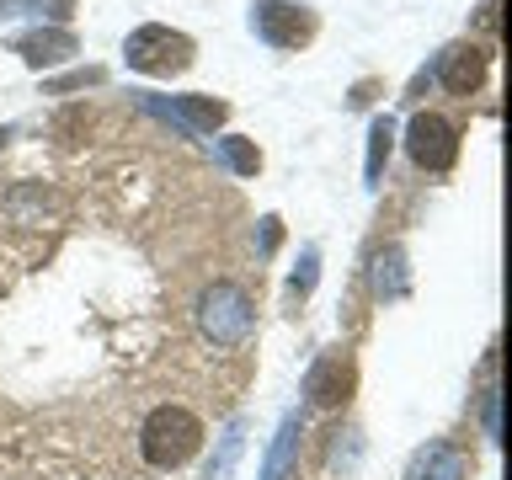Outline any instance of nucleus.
I'll return each instance as SVG.
<instances>
[{
    "label": "nucleus",
    "instance_id": "obj_11",
    "mask_svg": "<svg viewBox=\"0 0 512 480\" xmlns=\"http://www.w3.org/2000/svg\"><path fill=\"white\" fill-rule=\"evenodd\" d=\"M75 48H80V43H75V32H70V27H38V32H27V38H16V54H22L32 70L70 59Z\"/></svg>",
    "mask_w": 512,
    "mask_h": 480
},
{
    "label": "nucleus",
    "instance_id": "obj_20",
    "mask_svg": "<svg viewBox=\"0 0 512 480\" xmlns=\"http://www.w3.org/2000/svg\"><path fill=\"white\" fill-rule=\"evenodd\" d=\"M96 80H102V70H86V75H70V80H59L54 91H70V86H96Z\"/></svg>",
    "mask_w": 512,
    "mask_h": 480
},
{
    "label": "nucleus",
    "instance_id": "obj_13",
    "mask_svg": "<svg viewBox=\"0 0 512 480\" xmlns=\"http://www.w3.org/2000/svg\"><path fill=\"white\" fill-rule=\"evenodd\" d=\"M214 155H219L235 176H256V171H262V150H256V139H246V134L214 139Z\"/></svg>",
    "mask_w": 512,
    "mask_h": 480
},
{
    "label": "nucleus",
    "instance_id": "obj_6",
    "mask_svg": "<svg viewBox=\"0 0 512 480\" xmlns=\"http://www.w3.org/2000/svg\"><path fill=\"white\" fill-rule=\"evenodd\" d=\"M139 102L150 107L155 118L187 128V134H214V128L230 118V107H224L219 96H155V91H139Z\"/></svg>",
    "mask_w": 512,
    "mask_h": 480
},
{
    "label": "nucleus",
    "instance_id": "obj_9",
    "mask_svg": "<svg viewBox=\"0 0 512 480\" xmlns=\"http://www.w3.org/2000/svg\"><path fill=\"white\" fill-rule=\"evenodd\" d=\"M406 480H470V459H464V448L432 438L427 448H416V454H411Z\"/></svg>",
    "mask_w": 512,
    "mask_h": 480
},
{
    "label": "nucleus",
    "instance_id": "obj_17",
    "mask_svg": "<svg viewBox=\"0 0 512 480\" xmlns=\"http://www.w3.org/2000/svg\"><path fill=\"white\" fill-rule=\"evenodd\" d=\"M16 11H32V16H70L64 0H0V16H16Z\"/></svg>",
    "mask_w": 512,
    "mask_h": 480
},
{
    "label": "nucleus",
    "instance_id": "obj_19",
    "mask_svg": "<svg viewBox=\"0 0 512 480\" xmlns=\"http://www.w3.org/2000/svg\"><path fill=\"white\" fill-rule=\"evenodd\" d=\"M278 235H283V230H278V219L267 214V219H262V235H256V246H262V256L278 251Z\"/></svg>",
    "mask_w": 512,
    "mask_h": 480
},
{
    "label": "nucleus",
    "instance_id": "obj_2",
    "mask_svg": "<svg viewBox=\"0 0 512 480\" xmlns=\"http://www.w3.org/2000/svg\"><path fill=\"white\" fill-rule=\"evenodd\" d=\"M123 59H128V70H139V75H182V70H192V59H198V43L176 27L150 22V27L128 32Z\"/></svg>",
    "mask_w": 512,
    "mask_h": 480
},
{
    "label": "nucleus",
    "instance_id": "obj_18",
    "mask_svg": "<svg viewBox=\"0 0 512 480\" xmlns=\"http://www.w3.org/2000/svg\"><path fill=\"white\" fill-rule=\"evenodd\" d=\"M486 438L502 443V390H496V384L486 390Z\"/></svg>",
    "mask_w": 512,
    "mask_h": 480
},
{
    "label": "nucleus",
    "instance_id": "obj_5",
    "mask_svg": "<svg viewBox=\"0 0 512 480\" xmlns=\"http://www.w3.org/2000/svg\"><path fill=\"white\" fill-rule=\"evenodd\" d=\"M251 27L267 48H299V43L315 38V16L304 6H294V0H256Z\"/></svg>",
    "mask_w": 512,
    "mask_h": 480
},
{
    "label": "nucleus",
    "instance_id": "obj_10",
    "mask_svg": "<svg viewBox=\"0 0 512 480\" xmlns=\"http://www.w3.org/2000/svg\"><path fill=\"white\" fill-rule=\"evenodd\" d=\"M299 443H304V416L288 411L278 422V438H272L267 459H262V480H299Z\"/></svg>",
    "mask_w": 512,
    "mask_h": 480
},
{
    "label": "nucleus",
    "instance_id": "obj_1",
    "mask_svg": "<svg viewBox=\"0 0 512 480\" xmlns=\"http://www.w3.org/2000/svg\"><path fill=\"white\" fill-rule=\"evenodd\" d=\"M198 443H203V422L187 406H155L139 427V454H144V464H155V470L187 464L198 454Z\"/></svg>",
    "mask_w": 512,
    "mask_h": 480
},
{
    "label": "nucleus",
    "instance_id": "obj_16",
    "mask_svg": "<svg viewBox=\"0 0 512 480\" xmlns=\"http://www.w3.org/2000/svg\"><path fill=\"white\" fill-rule=\"evenodd\" d=\"M315 278H320V251H315V246H304V251H299V267H294V278H288V288H294L299 299H310Z\"/></svg>",
    "mask_w": 512,
    "mask_h": 480
},
{
    "label": "nucleus",
    "instance_id": "obj_7",
    "mask_svg": "<svg viewBox=\"0 0 512 480\" xmlns=\"http://www.w3.org/2000/svg\"><path fill=\"white\" fill-rule=\"evenodd\" d=\"M432 75L443 80V91L475 96L480 80H486V48H475V43H448L443 54H438V64H432Z\"/></svg>",
    "mask_w": 512,
    "mask_h": 480
},
{
    "label": "nucleus",
    "instance_id": "obj_8",
    "mask_svg": "<svg viewBox=\"0 0 512 480\" xmlns=\"http://www.w3.org/2000/svg\"><path fill=\"white\" fill-rule=\"evenodd\" d=\"M352 384H358V368H352V358H342V352H331V358H320L310 368V379H304V395H310V406H347Z\"/></svg>",
    "mask_w": 512,
    "mask_h": 480
},
{
    "label": "nucleus",
    "instance_id": "obj_4",
    "mask_svg": "<svg viewBox=\"0 0 512 480\" xmlns=\"http://www.w3.org/2000/svg\"><path fill=\"white\" fill-rule=\"evenodd\" d=\"M406 155L416 160L422 171H448L459 160V134L443 112H416L406 123Z\"/></svg>",
    "mask_w": 512,
    "mask_h": 480
},
{
    "label": "nucleus",
    "instance_id": "obj_14",
    "mask_svg": "<svg viewBox=\"0 0 512 480\" xmlns=\"http://www.w3.org/2000/svg\"><path fill=\"white\" fill-rule=\"evenodd\" d=\"M390 144H395V123L379 112V118L368 123V160H363L368 187H379V182H384V160H390Z\"/></svg>",
    "mask_w": 512,
    "mask_h": 480
},
{
    "label": "nucleus",
    "instance_id": "obj_21",
    "mask_svg": "<svg viewBox=\"0 0 512 480\" xmlns=\"http://www.w3.org/2000/svg\"><path fill=\"white\" fill-rule=\"evenodd\" d=\"M6 139H11V128H0V150H6Z\"/></svg>",
    "mask_w": 512,
    "mask_h": 480
},
{
    "label": "nucleus",
    "instance_id": "obj_15",
    "mask_svg": "<svg viewBox=\"0 0 512 480\" xmlns=\"http://www.w3.org/2000/svg\"><path fill=\"white\" fill-rule=\"evenodd\" d=\"M240 443H246V422L235 416V422L224 427V438H219V454L208 459V475H203V480H224V475H230V470H235V459H240Z\"/></svg>",
    "mask_w": 512,
    "mask_h": 480
},
{
    "label": "nucleus",
    "instance_id": "obj_12",
    "mask_svg": "<svg viewBox=\"0 0 512 480\" xmlns=\"http://www.w3.org/2000/svg\"><path fill=\"white\" fill-rule=\"evenodd\" d=\"M374 288H379V299H406L411 272H406V251L400 246H384L374 256Z\"/></svg>",
    "mask_w": 512,
    "mask_h": 480
},
{
    "label": "nucleus",
    "instance_id": "obj_3",
    "mask_svg": "<svg viewBox=\"0 0 512 480\" xmlns=\"http://www.w3.org/2000/svg\"><path fill=\"white\" fill-rule=\"evenodd\" d=\"M198 326L214 347H235V342H246L251 326H256V304L240 283H208L203 299H198Z\"/></svg>",
    "mask_w": 512,
    "mask_h": 480
}]
</instances>
